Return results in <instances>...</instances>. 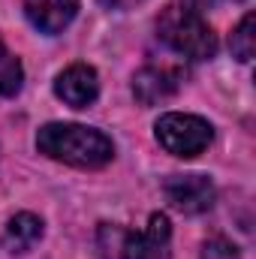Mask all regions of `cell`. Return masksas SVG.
<instances>
[{"label":"cell","mask_w":256,"mask_h":259,"mask_svg":"<svg viewBox=\"0 0 256 259\" xmlns=\"http://www.w3.org/2000/svg\"><path fill=\"white\" fill-rule=\"evenodd\" d=\"M202 259H241V256H238V247L229 244L226 238H211L202 247Z\"/></svg>","instance_id":"cell-13"},{"label":"cell","mask_w":256,"mask_h":259,"mask_svg":"<svg viewBox=\"0 0 256 259\" xmlns=\"http://www.w3.org/2000/svg\"><path fill=\"white\" fill-rule=\"evenodd\" d=\"M36 148L46 157L75 169H100L115 154V145L106 133L81 124H46L36 133Z\"/></svg>","instance_id":"cell-1"},{"label":"cell","mask_w":256,"mask_h":259,"mask_svg":"<svg viewBox=\"0 0 256 259\" xmlns=\"http://www.w3.org/2000/svg\"><path fill=\"white\" fill-rule=\"evenodd\" d=\"M256 18L253 12H247L244 18H241V24L235 27V33H232V39H229V49H232V55L241 61V64H250L256 55V30H253Z\"/></svg>","instance_id":"cell-10"},{"label":"cell","mask_w":256,"mask_h":259,"mask_svg":"<svg viewBox=\"0 0 256 259\" xmlns=\"http://www.w3.org/2000/svg\"><path fill=\"white\" fill-rule=\"evenodd\" d=\"M172 226L163 214H151L142 232H127L124 259H169Z\"/></svg>","instance_id":"cell-5"},{"label":"cell","mask_w":256,"mask_h":259,"mask_svg":"<svg viewBox=\"0 0 256 259\" xmlns=\"http://www.w3.org/2000/svg\"><path fill=\"white\" fill-rule=\"evenodd\" d=\"M181 84V75L169 66H145L142 72H136L133 78V94L142 106H157L163 100H169Z\"/></svg>","instance_id":"cell-7"},{"label":"cell","mask_w":256,"mask_h":259,"mask_svg":"<svg viewBox=\"0 0 256 259\" xmlns=\"http://www.w3.org/2000/svg\"><path fill=\"white\" fill-rule=\"evenodd\" d=\"M103 6H112V9H130L133 3H139V0H100Z\"/></svg>","instance_id":"cell-14"},{"label":"cell","mask_w":256,"mask_h":259,"mask_svg":"<svg viewBox=\"0 0 256 259\" xmlns=\"http://www.w3.org/2000/svg\"><path fill=\"white\" fill-rule=\"evenodd\" d=\"M163 190L166 199L184 214H202L214 205V184L205 175H172Z\"/></svg>","instance_id":"cell-4"},{"label":"cell","mask_w":256,"mask_h":259,"mask_svg":"<svg viewBox=\"0 0 256 259\" xmlns=\"http://www.w3.org/2000/svg\"><path fill=\"white\" fill-rule=\"evenodd\" d=\"M78 0H24L27 21L42 33H61L75 18Z\"/></svg>","instance_id":"cell-8"},{"label":"cell","mask_w":256,"mask_h":259,"mask_svg":"<svg viewBox=\"0 0 256 259\" xmlns=\"http://www.w3.org/2000/svg\"><path fill=\"white\" fill-rule=\"evenodd\" d=\"M157 36L178 55L190 61H208L217 52L214 30L202 21L199 12L187 6H166L157 18Z\"/></svg>","instance_id":"cell-2"},{"label":"cell","mask_w":256,"mask_h":259,"mask_svg":"<svg viewBox=\"0 0 256 259\" xmlns=\"http://www.w3.org/2000/svg\"><path fill=\"white\" fill-rule=\"evenodd\" d=\"M127 232H130V229H124V226L103 223V226H100V232H97V247H100V256H103V259H124Z\"/></svg>","instance_id":"cell-11"},{"label":"cell","mask_w":256,"mask_h":259,"mask_svg":"<svg viewBox=\"0 0 256 259\" xmlns=\"http://www.w3.org/2000/svg\"><path fill=\"white\" fill-rule=\"evenodd\" d=\"M208 3H211V0H187L184 6H187V9H193V12H199V9H205Z\"/></svg>","instance_id":"cell-15"},{"label":"cell","mask_w":256,"mask_h":259,"mask_svg":"<svg viewBox=\"0 0 256 259\" xmlns=\"http://www.w3.org/2000/svg\"><path fill=\"white\" fill-rule=\"evenodd\" d=\"M55 94L64 100L66 106L72 109H84L97 100L100 94V81H97V72L88 64H72L66 66L64 72L58 75L55 81Z\"/></svg>","instance_id":"cell-6"},{"label":"cell","mask_w":256,"mask_h":259,"mask_svg":"<svg viewBox=\"0 0 256 259\" xmlns=\"http://www.w3.org/2000/svg\"><path fill=\"white\" fill-rule=\"evenodd\" d=\"M42 238V220L36 214H15L6 226V235H3V244L6 250L12 253H27L36 241Z\"/></svg>","instance_id":"cell-9"},{"label":"cell","mask_w":256,"mask_h":259,"mask_svg":"<svg viewBox=\"0 0 256 259\" xmlns=\"http://www.w3.org/2000/svg\"><path fill=\"white\" fill-rule=\"evenodd\" d=\"M157 142L175 154V157H196L202 154L211 139H214V130L205 118L199 115H181V112H169L157 121Z\"/></svg>","instance_id":"cell-3"},{"label":"cell","mask_w":256,"mask_h":259,"mask_svg":"<svg viewBox=\"0 0 256 259\" xmlns=\"http://www.w3.org/2000/svg\"><path fill=\"white\" fill-rule=\"evenodd\" d=\"M21 88V64L18 58L0 42V97H12Z\"/></svg>","instance_id":"cell-12"}]
</instances>
